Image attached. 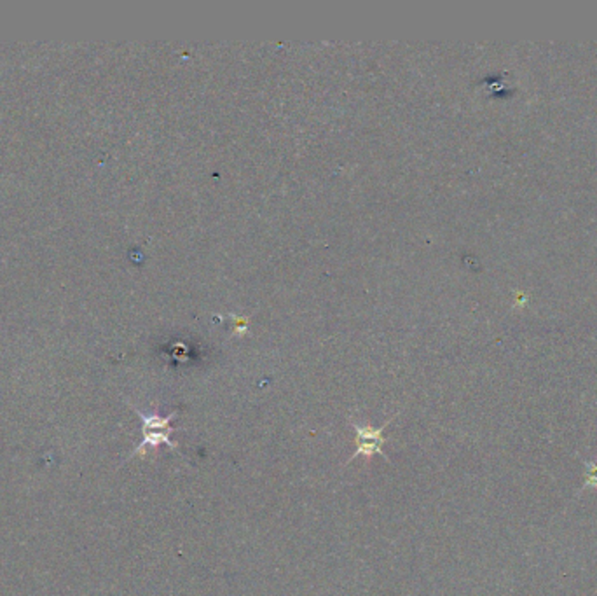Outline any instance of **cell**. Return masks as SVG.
<instances>
[{"label": "cell", "instance_id": "2", "mask_svg": "<svg viewBox=\"0 0 597 596\" xmlns=\"http://www.w3.org/2000/svg\"><path fill=\"white\" fill-rule=\"evenodd\" d=\"M393 420H395V416L390 418V420H388L383 427H379V429H374L371 425H360V423H356V422L350 420V425L353 427L355 434H356V439H358V446H356L355 453L351 455L348 464H351V462L356 460V458H360V456H365L367 460H371L372 455H381V456L386 458V455L383 452V444L388 441V439L385 437V429L392 423Z\"/></svg>", "mask_w": 597, "mask_h": 596}, {"label": "cell", "instance_id": "1", "mask_svg": "<svg viewBox=\"0 0 597 596\" xmlns=\"http://www.w3.org/2000/svg\"><path fill=\"white\" fill-rule=\"evenodd\" d=\"M137 414L142 420V431H144V441L139 444V448L133 452L131 456H144L147 450L158 448L160 444H166L168 448L179 452V446L171 441V432H175V427H171L173 418H177V413H170L168 416H160V414H147V413L137 410L131 406Z\"/></svg>", "mask_w": 597, "mask_h": 596}, {"label": "cell", "instance_id": "3", "mask_svg": "<svg viewBox=\"0 0 597 596\" xmlns=\"http://www.w3.org/2000/svg\"><path fill=\"white\" fill-rule=\"evenodd\" d=\"M234 319V332L243 336L247 332L248 324H250V319L248 317H232Z\"/></svg>", "mask_w": 597, "mask_h": 596}]
</instances>
